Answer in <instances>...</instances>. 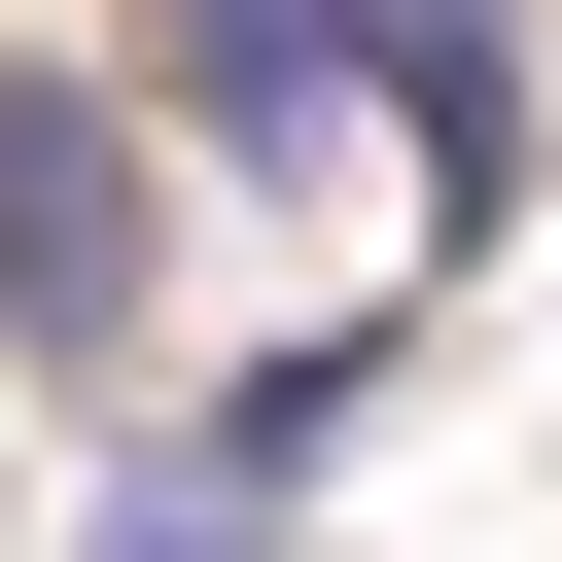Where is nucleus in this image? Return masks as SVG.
Wrapping results in <instances>:
<instances>
[{"instance_id":"2","label":"nucleus","mask_w":562,"mask_h":562,"mask_svg":"<svg viewBox=\"0 0 562 562\" xmlns=\"http://www.w3.org/2000/svg\"><path fill=\"white\" fill-rule=\"evenodd\" d=\"M0 316H35V351L140 316V105H105V70H0Z\"/></svg>"},{"instance_id":"3","label":"nucleus","mask_w":562,"mask_h":562,"mask_svg":"<svg viewBox=\"0 0 562 562\" xmlns=\"http://www.w3.org/2000/svg\"><path fill=\"white\" fill-rule=\"evenodd\" d=\"M105 562H281V457H176V492H140Z\"/></svg>"},{"instance_id":"1","label":"nucleus","mask_w":562,"mask_h":562,"mask_svg":"<svg viewBox=\"0 0 562 562\" xmlns=\"http://www.w3.org/2000/svg\"><path fill=\"white\" fill-rule=\"evenodd\" d=\"M176 105H211V140H386L422 211L527 176V35H492V0H176Z\"/></svg>"}]
</instances>
